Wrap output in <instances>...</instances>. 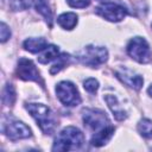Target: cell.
<instances>
[{
	"instance_id": "cell-5",
	"label": "cell",
	"mask_w": 152,
	"mask_h": 152,
	"mask_svg": "<svg viewBox=\"0 0 152 152\" xmlns=\"http://www.w3.org/2000/svg\"><path fill=\"white\" fill-rule=\"evenodd\" d=\"M56 94L58 100L68 107L77 106L81 102V96L77 88L70 81H62L56 86Z\"/></svg>"
},
{
	"instance_id": "cell-18",
	"label": "cell",
	"mask_w": 152,
	"mask_h": 152,
	"mask_svg": "<svg viewBox=\"0 0 152 152\" xmlns=\"http://www.w3.org/2000/svg\"><path fill=\"white\" fill-rule=\"evenodd\" d=\"M15 100V91L12 84H7L2 91V102L6 106H12Z\"/></svg>"
},
{
	"instance_id": "cell-4",
	"label": "cell",
	"mask_w": 152,
	"mask_h": 152,
	"mask_svg": "<svg viewBox=\"0 0 152 152\" xmlns=\"http://www.w3.org/2000/svg\"><path fill=\"white\" fill-rule=\"evenodd\" d=\"M127 53L138 63L146 64L151 61V49L148 43L141 37L132 38L127 44Z\"/></svg>"
},
{
	"instance_id": "cell-15",
	"label": "cell",
	"mask_w": 152,
	"mask_h": 152,
	"mask_svg": "<svg viewBox=\"0 0 152 152\" xmlns=\"http://www.w3.org/2000/svg\"><path fill=\"white\" fill-rule=\"evenodd\" d=\"M57 23L61 27L65 30H72L77 25V15L72 12L63 13L57 18Z\"/></svg>"
},
{
	"instance_id": "cell-9",
	"label": "cell",
	"mask_w": 152,
	"mask_h": 152,
	"mask_svg": "<svg viewBox=\"0 0 152 152\" xmlns=\"http://www.w3.org/2000/svg\"><path fill=\"white\" fill-rule=\"evenodd\" d=\"M15 75L24 81H34L37 83L39 82L43 86V81H42L39 71L37 70V68L32 63V61H30L27 58H20L18 61Z\"/></svg>"
},
{
	"instance_id": "cell-16",
	"label": "cell",
	"mask_w": 152,
	"mask_h": 152,
	"mask_svg": "<svg viewBox=\"0 0 152 152\" xmlns=\"http://www.w3.org/2000/svg\"><path fill=\"white\" fill-rule=\"evenodd\" d=\"M58 48L56 45H48L44 50H42V53L38 56V62L42 64H48L51 61L56 59L58 57Z\"/></svg>"
},
{
	"instance_id": "cell-22",
	"label": "cell",
	"mask_w": 152,
	"mask_h": 152,
	"mask_svg": "<svg viewBox=\"0 0 152 152\" xmlns=\"http://www.w3.org/2000/svg\"><path fill=\"white\" fill-rule=\"evenodd\" d=\"M66 2L74 8H84L90 4V0H66Z\"/></svg>"
},
{
	"instance_id": "cell-6",
	"label": "cell",
	"mask_w": 152,
	"mask_h": 152,
	"mask_svg": "<svg viewBox=\"0 0 152 152\" xmlns=\"http://www.w3.org/2000/svg\"><path fill=\"white\" fill-rule=\"evenodd\" d=\"M83 122H84V126H87L89 129H93L94 132H97L104 128L106 126L110 125L106 113L94 108L83 109Z\"/></svg>"
},
{
	"instance_id": "cell-17",
	"label": "cell",
	"mask_w": 152,
	"mask_h": 152,
	"mask_svg": "<svg viewBox=\"0 0 152 152\" xmlns=\"http://www.w3.org/2000/svg\"><path fill=\"white\" fill-rule=\"evenodd\" d=\"M34 6L37 8V11L43 14L46 19V21L51 23L52 20V14H51V11H50V7L48 5V1L46 0H34Z\"/></svg>"
},
{
	"instance_id": "cell-23",
	"label": "cell",
	"mask_w": 152,
	"mask_h": 152,
	"mask_svg": "<svg viewBox=\"0 0 152 152\" xmlns=\"http://www.w3.org/2000/svg\"><path fill=\"white\" fill-rule=\"evenodd\" d=\"M11 36V31L8 28V26L2 21L1 23V28H0V38H1V43H5Z\"/></svg>"
},
{
	"instance_id": "cell-25",
	"label": "cell",
	"mask_w": 152,
	"mask_h": 152,
	"mask_svg": "<svg viewBox=\"0 0 152 152\" xmlns=\"http://www.w3.org/2000/svg\"><path fill=\"white\" fill-rule=\"evenodd\" d=\"M99 1H107V0H99Z\"/></svg>"
},
{
	"instance_id": "cell-2",
	"label": "cell",
	"mask_w": 152,
	"mask_h": 152,
	"mask_svg": "<svg viewBox=\"0 0 152 152\" xmlns=\"http://www.w3.org/2000/svg\"><path fill=\"white\" fill-rule=\"evenodd\" d=\"M26 110L36 120L37 125L45 134H52L56 128V119L51 109L43 103H27L25 106Z\"/></svg>"
},
{
	"instance_id": "cell-21",
	"label": "cell",
	"mask_w": 152,
	"mask_h": 152,
	"mask_svg": "<svg viewBox=\"0 0 152 152\" xmlns=\"http://www.w3.org/2000/svg\"><path fill=\"white\" fill-rule=\"evenodd\" d=\"M83 87H84V89H86L88 93L94 94V93L99 89V82H97V80L90 77V78H87V80L84 81Z\"/></svg>"
},
{
	"instance_id": "cell-12",
	"label": "cell",
	"mask_w": 152,
	"mask_h": 152,
	"mask_svg": "<svg viewBox=\"0 0 152 152\" xmlns=\"http://www.w3.org/2000/svg\"><path fill=\"white\" fill-rule=\"evenodd\" d=\"M104 100H106L108 107L110 108V110H112V113H113V115L115 116L116 120H124V119H126V116H127V115H126V112H125V110L122 109V107L119 104L118 99H116L114 95L108 94V95L104 96Z\"/></svg>"
},
{
	"instance_id": "cell-20",
	"label": "cell",
	"mask_w": 152,
	"mask_h": 152,
	"mask_svg": "<svg viewBox=\"0 0 152 152\" xmlns=\"http://www.w3.org/2000/svg\"><path fill=\"white\" fill-rule=\"evenodd\" d=\"M34 5V0H10V6L13 11L26 10Z\"/></svg>"
},
{
	"instance_id": "cell-1",
	"label": "cell",
	"mask_w": 152,
	"mask_h": 152,
	"mask_svg": "<svg viewBox=\"0 0 152 152\" xmlns=\"http://www.w3.org/2000/svg\"><path fill=\"white\" fill-rule=\"evenodd\" d=\"M83 142H84L83 133L74 126H68L57 134L52 150L53 151L77 150L83 145Z\"/></svg>"
},
{
	"instance_id": "cell-14",
	"label": "cell",
	"mask_w": 152,
	"mask_h": 152,
	"mask_svg": "<svg viewBox=\"0 0 152 152\" xmlns=\"http://www.w3.org/2000/svg\"><path fill=\"white\" fill-rule=\"evenodd\" d=\"M138 132L152 148V120L141 119L138 124Z\"/></svg>"
},
{
	"instance_id": "cell-8",
	"label": "cell",
	"mask_w": 152,
	"mask_h": 152,
	"mask_svg": "<svg viewBox=\"0 0 152 152\" xmlns=\"http://www.w3.org/2000/svg\"><path fill=\"white\" fill-rule=\"evenodd\" d=\"M96 13L108 21L116 23L122 20L127 15V10L119 4L104 2L96 8Z\"/></svg>"
},
{
	"instance_id": "cell-13",
	"label": "cell",
	"mask_w": 152,
	"mask_h": 152,
	"mask_svg": "<svg viewBox=\"0 0 152 152\" xmlns=\"http://www.w3.org/2000/svg\"><path fill=\"white\" fill-rule=\"evenodd\" d=\"M23 46L25 50H27L32 53H36V52L44 50L48 46V42L44 38H27L24 42Z\"/></svg>"
},
{
	"instance_id": "cell-24",
	"label": "cell",
	"mask_w": 152,
	"mask_h": 152,
	"mask_svg": "<svg viewBox=\"0 0 152 152\" xmlns=\"http://www.w3.org/2000/svg\"><path fill=\"white\" fill-rule=\"evenodd\" d=\"M147 93H148V95H150V96H152V84L148 87V89H147Z\"/></svg>"
},
{
	"instance_id": "cell-3",
	"label": "cell",
	"mask_w": 152,
	"mask_h": 152,
	"mask_svg": "<svg viewBox=\"0 0 152 152\" xmlns=\"http://www.w3.org/2000/svg\"><path fill=\"white\" fill-rule=\"evenodd\" d=\"M76 57L82 64L95 68V66H100L107 61L108 51L103 46L87 45L76 53Z\"/></svg>"
},
{
	"instance_id": "cell-7",
	"label": "cell",
	"mask_w": 152,
	"mask_h": 152,
	"mask_svg": "<svg viewBox=\"0 0 152 152\" xmlns=\"http://www.w3.org/2000/svg\"><path fill=\"white\" fill-rule=\"evenodd\" d=\"M2 133L13 141L31 137L30 127L14 119H10L8 121H5V119L2 120Z\"/></svg>"
},
{
	"instance_id": "cell-10",
	"label": "cell",
	"mask_w": 152,
	"mask_h": 152,
	"mask_svg": "<svg viewBox=\"0 0 152 152\" xmlns=\"http://www.w3.org/2000/svg\"><path fill=\"white\" fill-rule=\"evenodd\" d=\"M115 75L122 83H125L126 86H128V87H131L135 90H139L142 87V83H144L142 77L139 74L134 72L133 70H131L126 66L119 68L115 71Z\"/></svg>"
},
{
	"instance_id": "cell-19",
	"label": "cell",
	"mask_w": 152,
	"mask_h": 152,
	"mask_svg": "<svg viewBox=\"0 0 152 152\" xmlns=\"http://www.w3.org/2000/svg\"><path fill=\"white\" fill-rule=\"evenodd\" d=\"M69 55H66V53H62L61 56H58L57 57V62L52 65V68L50 69V74H57L58 71H61L64 66H66V64H68V61H69Z\"/></svg>"
},
{
	"instance_id": "cell-11",
	"label": "cell",
	"mask_w": 152,
	"mask_h": 152,
	"mask_svg": "<svg viewBox=\"0 0 152 152\" xmlns=\"http://www.w3.org/2000/svg\"><path fill=\"white\" fill-rule=\"evenodd\" d=\"M113 134H114V127L112 125H108L104 128L95 132V134L93 135V138L90 140V144L93 146H95V147L103 146L104 144H107L110 140Z\"/></svg>"
}]
</instances>
